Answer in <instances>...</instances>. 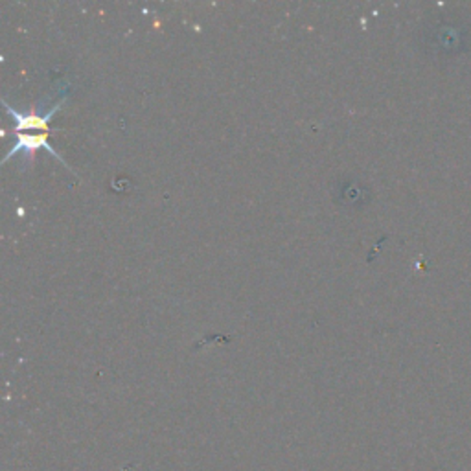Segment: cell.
I'll return each instance as SVG.
<instances>
[{
	"mask_svg": "<svg viewBox=\"0 0 471 471\" xmlns=\"http://www.w3.org/2000/svg\"><path fill=\"white\" fill-rule=\"evenodd\" d=\"M66 96H69V92H66L65 96L57 98L56 103H54L52 107H49V109H43V103H39L34 111H30V113L26 114L19 113L17 109H14V107L4 100L6 111L11 114L15 122V135H21V133H49L50 120H52L54 114L65 105Z\"/></svg>",
	"mask_w": 471,
	"mask_h": 471,
	"instance_id": "obj_1",
	"label": "cell"
}]
</instances>
